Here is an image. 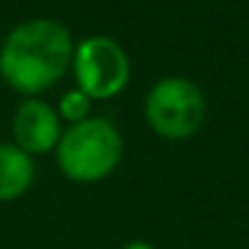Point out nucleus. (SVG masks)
<instances>
[{
	"mask_svg": "<svg viewBox=\"0 0 249 249\" xmlns=\"http://www.w3.org/2000/svg\"><path fill=\"white\" fill-rule=\"evenodd\" d=\"M75 40L67 24L56 19L19 22L0 43V78L24 97L54 89L72 67Z\"/></svg>",
	"mask_w": 249,
	"mask_h": 249,
	"instance_id": "1",
	"label": "nucleus"
},
{
	"mask_svg": "<svg viewBox=\"0 0 249 249\" xmlns=\"http://www.w3.org/2000/svg\"><path fill=\"white\" fill-rule=\"evenodd\" d=\"M54 156L67 179L78 185L102 182L124 158V137L113 121L91 115L62 131Z\"/></svg>",
	"mask_w": 249,
	"mask_h": 249,
	"instance_id": "2",
	"label": "nucleus"
},
{
	"mask_svg": "<svg viewBox=\"0 0 249 249\" xmlns=\"http://www.w3.org/2000/svg\"><path fill=\"white\" fill-rule=\"evenodd\" d=\"M204 91L188 78H161L145 97V121L158 137L179 142L204 126Z\"/></svg>",
	"mask_w": 249,
	"mask_h": 249,
	"instance_id": "3",
	"label": "nucleus"
},
{
	"mask_svg": "<svg viewBox=\"0 0 249 249\" xmlns=\"http://www.w3.org/2000/svg\"><path fill=\"white\" fill-rule=\"evenodd\" d=\"M75 89H81L91 102L113 99L129 86L131 62L126 49L110 35H89L75 43L72 54Z\"/></svg>",
	"mask_w": 249,
	"mask_h": 249,
	"instance_id": "4",
	"label": "nucleus"
},
{
	"mask_svg": "<svg viewBox=\"0 0 249 249\" xmlns=\"http://www.w3.org/2000/svg\"><path fill=\"white\" fill-rule=\"evenodd\" d=\"M14 145L22 147L27 156L54 153L62 137V118L54 105L40 97H24L14 113Z\"/></svg>",
	"mask_w": 249,
	"mask_h": 249,
	"instance_id": "5",
	"label": "nucleus"
},
{
	"mask_svg": "<svg viewBox=\"0 0 249 249\" xmlns=\"http://www.w3.org/2000/svg\"><path fill=\"white\" fill-rule=\"evenodd\" d=\"M35 161L14 142L0 145V204L17 201L33 188Z\"/></svg>",
	"mask_w": 249,
	"mask_h": 249,
	"instance_id": "6",
	"label": "nucleus"
},
{
	"mask_svg": "<svg viewBox=\"0 0 249 249\" xmlns=\"http://www.w3.org/2000/svg\"><path fill=\"white\" fill-rule=\"evenodd\" d=\"M91 99L81 91V89H70L59 97V105H56V113H59L62 124L72 126V124H81V121L91 118Z\"/></svg>",
	"mask_w": 249,
	"mask_h": 249,
	"instance_id": "7",
	"label": "nucleus"
},
{
	"mask_svg": "<svg viewBox=\"0 0 249 249\" xmlns=\"http://www.w3.org/2000/svg\"><path fill=\"white\" fill-rule=\"evenodd\" d=\"M124 249H156V247H153V244H147V241H129Z\"/></svg>",
	"mask_w": 249,
	"mask_h": 249,
	"instance_id": "8",
	"label": "nucleus"
}]
</instances>
